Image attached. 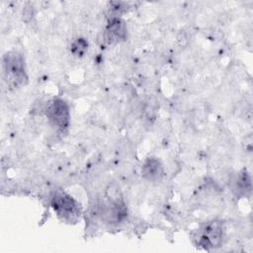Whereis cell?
I'll return each instance as SVG.
<instances>
[{
	"mask_svg": "<svg viewBox=\"0 0 253 253\" xmlns=\"http://www.w3.org/2000/svg\"><path fill=\"white\" fill-rule=\"evenodd\" d=\"M3 74L4 79L11 88H18L26 84L27 73L25 60L18 51L6 52L3 56Z\"/></svg>",
	"mask_w": 253,
	"mask_h": 253,
	"instance_id": "obj_1",
	"label": "cell"
},
{
	"mask_svg": "<svg viewBox=\"0 0 253 253\" xmlns=\"http://www.w3.org/2000/svg\"><path fill=\"white\" fill-rule=\"evenodd\" d=\"M223 234L224 228L222 222L219 220H212L198 230L195 238L197 240V245L206 250H210L218 247L221 244Z\"/></svg>",
	"mask_w": 253,
	"mask_h": 253,
	"instance_id": "obj_2",
	"label": "cell"
},
{
	"mask_svg": "<svg viewBox=\"0 0 253 253\" xmlns=\"http://www.w3.org/2000/svg\"><path fill=\"white\" fill-rule=\"evenodd\" d=\"M51 207L62 219L76 220L80 214V208L76 201L62 191H56L51 197Z\"/></svg>",
	"mask_w": 253,
	"mask_h": 253,
	"instance_id": "obj_3",
	"label": "cell"
},
{
	"mask_svg": "<svg viewBox=\"0 0 253 253\" xmlns=\"http://www.w3.org/2000/svg\"><path fill=\"white\" fill-rule=\"evenodd\" d=\"M45 115L50 123L59 129L64 130L69 124V109L61 99L52 100L45 109Z\"/></svg>",
	"mask_w": 253,
	"mask_h": 253,
	"instance_id": "obj_4",
	"label": "cell"
},
{
	"mask_svg": "<svg viewBox=\"0 0 253 253\" xmlns=\"http://www.w3.org/2000/svg\"><path fill=\"white\" fill-rule=\"evenodd\" d=\"M126 37V27L125 22L118 18L114 17L110 23L108 24L105 34H104V39L108 43H116L121 41H124Z\"/></svg>",
	"mask_w": 253,
	"mask_h": 253,
	"instance_id": "obj_5",
	"label": "cell"
},
{
	"mask_svg": "<svg viewBox=\"0 0 253 253\" xmlns=\"http://www.w3.org/2000/svg\"><path fill=\"white\" fill-rule=\"evenodd\" d=\"M141 173L146 180L150 182H158L162 179L164 170L161 162L158 159L149 157L144 161L141 168Z\"/></svg>",
	"mask_w": 253,
	"mask_h": 253,
	"instance_id": "obj_6",
	"label": "cell"
},
{
	"mask_svg": "<svg viewBox=\"0 0 253 253\" xmlns=\"http://www.w3.org/2000/svg\"><path fill=\"white\" fill-rule=\"evenodd\" d=\"M235 189L238 192V194H241V195H246V193H250L251 180L249 175L245 172V170L240 172V174L238 175L235 183Z\"/></svg>",
	"mask_w": 253,
	"mask_h": 253,
	"instance_id": "obj_7",
	"label": "cell"
},
{
	"mask_svg": "<svg viewBox=\"0 0 253 253\" xmlns=\"http://www.w3.org/2000/svg\"><path fill=\"white\" fill-rule=\"evenodd\" d=\"M88 43L84 39H77L71 44V52L76 56H81L87 50Z\"/></svg>",
	"mask_w": 253,
	"mask_h": 253,
	"instance_id": "obj_8",
	"label": "cell"
},
{
	"mask_svg": "<svg viewBox=\"0 0 253 253\" xmlns=\"http://www.w3.org/2000/svg\"><path fill=\"white\" fill-rule=\"evenodd\" d=\"M34 15V11H33V7L31 5H27L25 8H24V11H23V20H25L26 22L30 21L32 19Z\"/></svg>",
	"mask_w": 253,
	"mask_h": 253,
	"instance_id": "obj_9",
	"label": "cell"
}]
</instances>
